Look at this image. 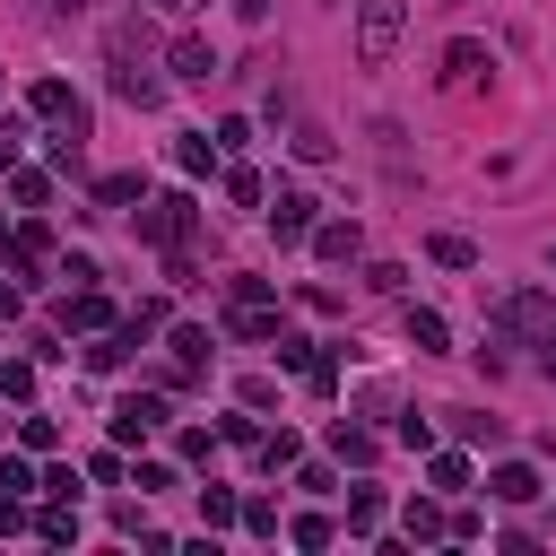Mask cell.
I'll use <instances>...</instances> for the list:
<instances>
[{
  "label": "cell",
  "instance_id": "cell-1",
  "mask_svg": "<svg viewBox=\"0 0 556 556\" xmlns=\"http://www.w3.org/2000/svg\"><path fill=\"white\" fill-rule=\"evenodd\" d=\"M400 35H408V0H356V61L365 70H391Z\"/></svg>",
  "mask_w": 556,
  "mask_h": 556
},
{
  "label": "cell",
  "instance_id": "cell-2",
  "mask_svg": "<svg viewBox=\"0 0 556 556\" xmlns=\"http://www.w3.org/2000/svg\"><path fill=\"white\" fill-rule=\"evenodd\" d=\"M191 226H200V208H191V191H156V200H139V235H148L156 252H174V243H191Z\"/></svg>",
  "mask_w": 556,
  "mask_h": 556
},
{
  "label": "cell",
  "instance_id": "cell-3",
  "mask_svg": "<svg viewBox=\"0 0 556 556\" xmlns=\"http://www.w3.org/2000/svg\"><path fill=\"white\" fill-rule=\"evenodd\" d=\"M278 130H287V148H295L304 165H330V156H339V139H330V130H321L304 104H287V113H278Z\"/></svg>",
  "mask_w": 556,
  "mask_h": 556
},
{
  "label": "cell",
  "instance_id": "cell-4",
  "mask_svg": "<svg viewBox=\"0 0 556 556\" xmlns=\"http://www.w3.org/2000/svg\"><path fill=\"white\" fill-rule=\"evenodd\" d=\"M113 96H122V104H139V113H156V104H165V78H148V70H139V52H113Z\"/></svg>",
  "mask_w": 556,
  "mask_h": 556
},
{
  "label": "cell",
  "instance_id": "cell-5",
  "mask_svg": "<svg viewBox=\"0 0 556 556\" xmlns=\"http://www.w3.org/2000/svg\"><path fill=\"white\" fill-rule=\"evenodd\" d=\"M269 208V226H278V243H304L313 235V191H295V182H278V200H261Z\"/></svg>",
  "mask_w": 556,
  "mask_h": 556
},
{
  "label": "cell",
  "instance_id": "cell-6",
  "mask_svg": "<svg viewBox=\"0 0 556 556\" xmlns=\"http://www.w3.org/2000/svg\"><path fill=\"white\" fill-rule=\"evenodd\" d=\"M165 426V391H130L122 408H113V443H139V434H156Z\"/></svg>",
  "mask_w": 556,
  "mask_h": 556
},
{
  "label": "cell",
  "instance_id": "cell-7",
  "mask_svg": "<svg viewBox=\"0 0 556 556\" xmlns=\"http://www.w3.org/2000/svg\"><path fill=\"white\" fill-rule=\"evenodd\" d=\"M165 70H174L182 87H200V78H217V43H208V35H174V52H165Z\"/></svg>",
  "mask_w": 556,
  "mask_h": 556
},
{
  "label": "cell",
  "instance_id": "cell-8",
  "mask_svg": "<svg viewBox=\"0 0 556 556\" xmlns=\"http://www.w3.org/2000/svg\"><path fill=\"white\" fill-rule=\"evenodd\" d=\"M365 252V235H356V217H330V226H313V261H330V269H348Z\"/></svg>",
  "mask_w": 556,
  "mask_h": 556
},
{
  "label": "cell",
  "instance_id": "cell-9",
  "mask_svg": "<svg viewBox=\"0 0 556 556\" xmlns=\"http://www.w3.org/2000/svg\"><path fill=\"white\" fill-rule=\"evenodd\" d=\"M43 122H87V104H78V87L70 78H35V96H26Z\"/></svg>",
  "mask_w": 556,
  "mask_h": 556
},
{
  "label": "cell",
  "instance_id": "cell-10",
  "mask_svg": "<svg viewBox=\"0 0 556 556\" xmlns=\"http://www.w3.org/2000/svg\"><path fill=\"white\" fill-rule=\"evenodd\" d=\"M61 321H70V330H113V304H104L96 287H61Z\"/></svg>",
  "mask_w": 556,
  "mask_h": 556
},
{
  "label": "cell",
  "instance_id": "cell-11",
  "mask_svg": "<svg viewBox=\"0 0 556 556\" xmlns=\"http://www.w3.org/2000/svg\"><path fill=\"white\" fill-rule=\"evenodd\" d=\"M486 486H495V504H530V495H539V469H530V460H495Z\"/></svg>",
  "mask_w": 556,
  "mask_h": 556
},
{
  "label": "cell",
  "instance_id": "cell-12",
  "mask_svg": "<svg viewBox=\"0 0 556 556\" xmlns=\"http://www.w3.org/2000/svg\"><path fill=\"white\" fill-rule=\"evenodd\" d=\"M478 70H486V43H469V35H460V43H443V70H434V78H443V87H469Z\"/></svg>",
  "mask_w": 556,
  "mask_h": 556
},
{
  "label": "cell",
  "instance_id": "cell-13",
  "mask_svg": "<svg viewBox=\"0 0 556 556\" xmlns=\"http://www.w3.org/2000/svg\"><path fill=\"white\" fill-rule=\"evenodd\" d=\"M43 261H52V226H17V235H9V269H26V278H35Z\"/></svg>",
  "mask_w": 556,
  "mask_h": 556
},
{
  "label": "cell",
  "instance_id": "cell-14",
  "mask_svg": "<svg viewBox=\"0 0 556 556\" xmlns=\"http://www.w3.org/2000/svg\"><path fill=\"white\" fill-rule=\"evenodd\" d=\"M408 348H426V356H443V348H452V330H443V313H426V304H408Z\"/></svg>",
  "mask_w": 556,
  "mask_h": 556
},
{
  "label": "cell",
  "instance_id": "cell-15",
  "mask_svg": "<svg viewBox=\"0 0 556 556\" xmlns=\"http://www.w3.org/2000/svg\"><path fill=\"white\" fill-rule=\"evenodd\" d=\"M130 348H139V330H130V321H122V330H96V348H87V365H96V374H113V365H122Z\"/></svg>",
  "mask_w": 556,
  "mask_h": 556
},
{
  "label": "cell",
  "instance_id": "cell-16",
  "mask_svg": "<svg viewBox=\"0 0 556 556\" xmlns=\"http://www.w3.org/2000/svg\"><path fill=\"white\" fill-rule=\"evenodd\" d=\"M174 165H182V174H208V165H217V139H208V130H182V139H174Z\"/></svg>",
  "mask_w": 556,
  "mask_h": 556
},
{
  "label": "cell",
  "instance_id": "cell-17",
  "mask_svg": "<svg viewBox=\"0 0 556 556\" xmlns=\"http://www.w3.org/2000/svg\"><path fill=\"white\" fill-rule=\"evenodd\" d=\"M130 200H148L139 174H104V182H96V217H113V208H130Z\"/></svg>",
  "mask_w": 556,
  "mask_h": 556
},
{
  "label": "cell",
  "instance_id": "cell-18",
  "mask_svg": "<svg viewBox=\"0 0 556 556\" xmlns=\"http://www.w3.org/2000/svg\"><path fill=\"white\" fill-rule=\"evenodd\" d=\"M330 452H339V460H356V469H365V460H374V452H382V443H374V434H365V426H348V417H339V426H330Z\"/></svg>",
  "mask_w": 556,
  "mask_h": 556
},
{
  "label": "cell",
  "instance_id": "cell-19",
  "mask_svg": "<svg viewBox=\"0 0 556 556\" xmlns=\"http://www.w3.org/2000/svg\"><path fill=\"white\" fill-rule=\"evenodd\" d=\"M269 348H278V365H287V374H313V356H321V348H313L304 330H278Z\"/></svg>",
  "mask_w": 556,
  "mask_h": 556
},
{
  "label": "cell",
  "instance_id": "cell-20",
  "mask_svg": "<svg viewBox=\"0 0 556 556\" xmlns=\"http://www.w3.org/2000/svg\"><path fill=\"white\" fill-rule=\"evenodd\" d=\"M200 521H208V530H226V521H243V504H235V486H200Z\"/></svg>",
  "mask_w": 556,
  "mask_h": 556
},
{
  "label": "cell",
  "instance_id": "cell-21",
  "mask_svg": "<svg viewBox=\"0 0 556 556\" xmlns=\"http://www.w3.org/2000/svg\"><path fill=\"white\" fill-rule=\"evenodd\" d=\"M226 200H235V208H261L269 191H261V174H252V165H226Z\"/></svg>",
  "mask_w": 556,
  "mask_h": 556
},
{
  "label": "cell",
  "instance_id": "cell-22",
  "mask_svg": "<svg viewBox=\"0 0 556 556\" xmlns=\"http://www.w3.org/2000/svg\"><path fill=\"white\" fill-rule=\"evenodd\" d=\"M426 252H434V261H443V269H478V243H469V235H434V243H426Z\"/></svg>",
  "mask_w": 556,
  "mask_h": 556
},
{
  "label": "cell",
  "instance_id": "cell-23",
  "mask_svg": "<svg viewBox=\"0 0 556 556\" xmlns=\"http://www.w3.org/2000/svg\"><path fill=\"white\" fill-rule=\"evenodd\" d=\"M452 434H460V443H495V434H504V426H495V417H486V408H452Z\"/></svg>",
  "mask_w": 556,
  "mask_h": 556
},
{
  "label": "cell",
  "instance_id": "cell-24",
  "mask_svg": "<svg viewBox=\"0 0 556 556\" xmlns=\"http://www.w3.org/2000/svg\"><path fill=\"white\" fill-rule=\"evenodd\" d=\"M426 478H434V495H460V486H469V460H460V452H434Z\"/></svg>",
  "mask_w": 556,
  "mask_h": 556
},
{
  "label": "cell",
  "instance_id": "cell-25",
  "mask_svg": "<svg viewBox=\"0 0 556 556\" xmlns=\"http://www.w3.org/2000/svg\"><path fill=\"white\" fill-rule=\"evenodd\" d=\"M287 539H295V547H330L339 530H330V513H295V521H287Z\"/></svg>",
  "mask_w": 556,
  "mask_h": 556
},
{
  "label": "cell",
  "instance_id": "cell-26",
  "mask_svg": "<svg viewBox=\"0 0 556 556\" xmlns=\"http://www.w3.org/2000/svg\"><path fill=\"white\" fill-rule=\"evenodd\" d=\"M174 365H191V374H200V365H208V330H191V321H182V330H174Z\"/></svg>",
  "mask_w": 556,
  "mask_h": 556
},
{
  "label": "cell",
  "instance_id": "cell-27",
  "mask_svg": "<svg viewBox=\"0 0 556 556\" xmlns=\"http://www.w3.org/2000/svg\"><path fill=\"white\" fill-rule=\"evenodd\" d=\"M26 391H35V356H9L0 365V400H26Z\"/></svg>",
  "mask_w": 556,
  "mask_h": 556
},
{
  "label": "cell",
  "instance_id": "cell-28",
  "mask_svg": "<svg viewBox=\"0 0 556 556\" xmlns=\"http://www.w3.org/2000/svg\"><path fill=\"white\" fill-rule=\"evenodd\" d=\"M374 521H382V495H374V486H356V495H348V530H356V539H365V530H374Z\"/></svg>",
  "mask_w": 556,
  "mask_h": 556
},
{
  "label": "cell",
  "instance_id": "cell-29",
  "mask_svg": "<svg viewBox=\"0 0 556 556\" xmlns=\"http://www.w3.org/2000/svg\"><path fill=\"white\" fill-rule=\"evenodd\" d=\"M17 443H26V452H52L61 426H52V417H17Z\"/></svg>",
  "mask_w": 556,
  "mask_h": 556
},
{
  "label": "cell",
  "instance_id": "cell-30",
  "mask_svg": "<svg viewBox=\"0 0 556 556\" xmlns=\"http://www.w3.org/2000/svg\"><path fill=\"white\" fill-rule=\"evenodd\" d=\"M122 321H130V330H139V339H148V330H165V304H156V295H139V304H130V313H122Z\"/></svg>",
  "mask_w": 556,
  "mask_h": 556
},
{
  "label": "cell",
  "instance_id": "cell-31",
  "mask_svg": "<svg viewBox=\"0 0 556 556\" xmlns=\"http://www.w3.org/2000/svg\"><path fill=\"white\" fill-rule=\"evenodd\" d=\"M287 460H295V434H287V426H278V434H261V469H287Z\"/></svg>",
  "mask_w": 556,
  "mask_h": 556
},
{
  "label": "cell",
  "instance_id": "cell-32",
  "mask_svg": "<svg viewBox=\"0 0 556 556\" xmlns=\"http://www.w3.org/2000/svg\"><path fill=\"white\" fill-rule=\"evenodd\" d=\"M443 530H452V521H443L434 504H408V539H443Z\"/></svg>",
  "mask_w": 556,
  "mask_h": 556
},
{
  "label": "cell",
  "instance_id": "cell-33",
  "mask_svg": "<svg viewBox=\"0 0 556 556\" xmlns=\"http://www.w3.org/2000/svg\"><path fill=\"white\" fill-rule=\"evenodd\" d=\"M9 191H17V208H43V200H52V182H43V174H17Z\"/></svg>",
  "mask_w": 556,
  "mask_h": 556
},
{
  "label": "cell",
  "instance_id": "cell-34",
  "mask_svg": "<svg viewBox=\"0 0 556 556\" xmlns=\"http://www.w3.org/2000/svg\"><path fill=\"white\" fill-rule=\"evenodd\" d=\"M96 278H104V269H96L87 252H70V261H61V287H96Z\"/></svg>",
  "mask_w": 556,
  "mask_h": 556
},
{
  "label": "cell",
  "instance_id": "cell-35",
  "mask_svg": "<svg viewBox=\"0 0 556 556\" xmlns=\"http://www.w3.org/2000/svg\"><path fill=\"white\" fill-rule=\"evenodd\" d=\"M0 530H26V504H17L9 486H0Z\"/></svg>",
  "mask_w": 556,
  "mask_h": 556
},
{
  "label": "cell",
  "instance_id": "cell-36",
  "mask_svg": "<svg viewBox=\"0 0 556 556\" xmlns=\"http://www.w3.org/2000/svg\"><path fill=\"white\" fill-rule=\"evenodd\" d=\"M235 17H243V26H261V17H269V0H235Z\"/></svg>",
  "mask_w": 556,
  "mask_h": 556
},
{
  "label": "cell",
  "instance_id": "cell-37",
  "mask_svg": "<svg viewBox=\"0 0 556 556\" xmlns=\"http://www.w3.org/2000/svg\"><path fill=\"white\" fill-rule=\"evenodd\" d=\"M539 365H547V374H556V321H547V330H539Z\"/></svg>",
  "mask_w": 556,
  "mask_h": 556
},
{
  "label": "cell",
  "instance_id": "cell-38",
  "mask_svg": "<svg viewBox=\"0 0 556 556\" xmlns=\"http://www.w3.org/2000/svg\"><path fill=\"white\" fill-rule=\"evenodd\" d=\"M148 9H156V17H191L200 0H148Z\"/></svg>",
  "mask_w": 556,
  "mask_h": 556
},
{
  "label": "cell",
  "instance_id": "cell-39",
  "mask_svg": "<svg viewBox=\"0 0 556 556\" xmlns=\"http://www.w3.org/2000/svg\"><path fill=\"white\" fill-rule=\"evenodd\" d=\"M9 165H17V139H9V130H0V174H9Z\"/></svg>",
  "mask_w": 556,
  "mask_h": 556
},
{
  "label": "cell",
  "instance_id": "cell-40",
  "mask_svg": "<svg viewBox=\"0 0 556 556\" xmlns=\"http://www.w3.org/2000/svg\"><path fill=\"white\" fill-rule=\"evenodd\" d=\"M9 313H17V295H9V287H0V321H9Z\"/></svg>",
  "mask_w": 556,
  "mask_h": 556
},
{
  "label": "cell",
  "instance_id": "cell-41",
  "mask_svg": "<svg viewBox=\"0 0 556 556\" xmlns=\"http://www.w3.org/2000/svg\"><path fill=\"white\" fill-rule=\"evenodd\" d=\"M35 9H78V0H35Z\"/></svg>",
  "mask_w": 556,
  "mask_h": 556
},
{
  "label": "cell",
  "instance_id": "cell-42",
  "mask_svg": "<svg viewBox=\"0 0 556 556\" xmlns=\"http://www.w3.org/2000/svg\"><path fill=\"white\" fill-rule=\"evenodd\" d=\"M321 9H348V0H321Z\"/></svg>",
  "mask_w": 556,
  "mask_h": 556
},
{
  "label": "cell",
  "instance_id": "cell-43",
  "mask_svg": "<svg viewBox=\"0 0 556 556\" xmlns=\"http://www.w3.org/2000/svg\"><path fill=\"white\" fill-rule=\"evenodd\" d=\"M452 9H469V0H452Z\"/></svg>",
  "mask_w": 556,
  "mask_h": 556
}]
</instances>
